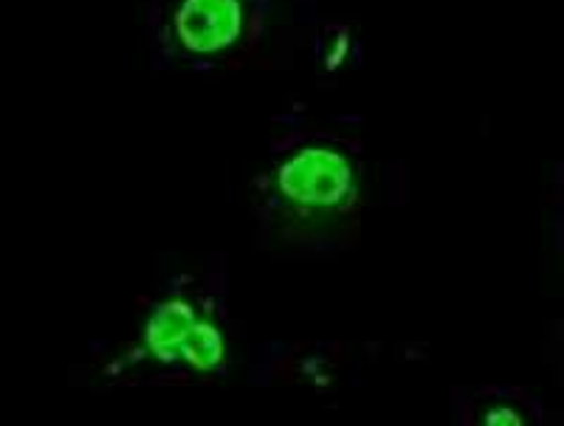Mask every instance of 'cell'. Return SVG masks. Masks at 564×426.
Segmentation results:
<instances>
[{
	"label": "cell",
	"mask_w": 564,
	"mask_h": 426,
	"mask_svg": "<svg viewBox=\"0 0 564 426\" xmlns=\"http://www.w3.org/2000/svg\"><path fill=\"white\" fill-rule=\"evenodd\" d=\"M240 0H184L175 26L193 52L229 48L240 32Z\"/></svg>",
	"instance_id": "6da1fadb"
},
{
	"label": "cell",
	"mask_w": 564,
	"mask_h": 426,
	"mask_svg": "<svg viewBox=\"0 0 564 426\" xmlns=\"http://www.w3.org/2000/svg\"><path fill=\"white\" fill-rule=\"evenodd\" d=\"M350 187V173L341 155L305 153L282 173V189L302 207H327Z\"/></svg>",
	"instance_id": "7a4b0ae2"
}]
</instances>
